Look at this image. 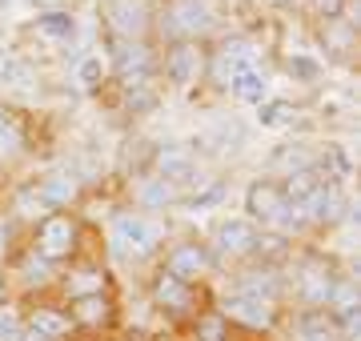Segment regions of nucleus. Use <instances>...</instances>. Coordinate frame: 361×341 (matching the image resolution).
Listing matches in <instances>:
<instances>
[{
	"label": "nucleus",
	"mask_w": 361,
	"mask_h": 341,
	"mask_svg": "<svg viewBox=\"0 0 361 341\" xmlns=\"http://www.w3.org/2000/svg\"><path fill=\"white\" fill-rule=\"evenodd\" d=\"M149 20L157 49L173 40H213L221 32V20L209 8V0H149Z\"/></svg>",
	"instance_id": "nucleus-1"
},
{
	"label": "nucleus",
	"mask_w": 361,
	"mask_h": 341,
	"mask_svg": "<svg viewBox=\"0 0 361 341\" xmlns=\"http://www.w3.org/2000/svg\"><path fill=\"white\" fill-rule=\"evenodd\" d=\"M80 237H85V221L73 209H56L28 225L25 249L37 253L40 261H49L52 269H65L80 257Z\"/></svg>",
	"instance_id": "nucleus-2"
},
{
	"label": "nucleus",
	"mask_w": 361,
	"mask_h": 341,
	"mask_svg": "<svg viewBox=\"0 0 361 341\" xmlns=\"http://www.w3.org/2000/svg\"><path fill=\"white\" fill-rule=\"evenodd\" d=\"M209 73V40H173L157 49V80L165 92L197 97Z\"/></svg>",
	"instance_id": "nucleus-3"
},
{
	"label": "nucleus",
	"mask_w": 361,
	"mask_h": 341,
	"mask_svg": "<svg viewBox=\"0 0 361 341\" xmlns=\"http://www.w3.org/2000/svg\"><path fill=\"white\" fill-rule=\"evenodd\" d=\"M341 269H337L334 257L325 253H301L293 265V273L285 277V297H293L297 309H325L334 302L337 285H341Z\"/></svg>",
	"instance_id": "nucleus-4"
},
{
	"label": "nucleus",
	"mask_w": 361,
	"mask_h": 341,
	"mask_svg": "<svg viewBox=\"0 0 361 341\" xmlns=\"http://www.w3.org/2000/svg\"><path fill=\"white\" fill-rule=\"evenodd\" d=\"M149 302L161 317L177 321V326H189L197 314H205L209 305V289L205 285H193V281H180V277L157 269L153 281H149Z\"/></svg>",
	"instance_id": "nucleus-5"
},
{
	"label": "nucleus",
	"mask_w": 361,
	"mask_h": 341,
	"mask_svg": "<svg viewBox=\"0 0 361 341\" xmlns=\"http://www.w3.org/2000/svg\"><path fill=\"white\" fill-rule=\"evenodd\" d=\"M16 40L25 44L32 56H65L77 44V13L73 8H52V13H37L28 20Z\"/></svg>",
	"instance_id": "nucleus-6"
},
{
	"label": "nucleus",
	"mask_w": 361,
	"mask_h": 341,
	"mask_svg": "<svg viewBox=\"0 0 361 341\" xmlns=\"http://www.w3.org/2000/svg\"><path fill=\"white\" fill-rule=\"evenodd\" d=\"M209 249H213L217 265H245L261 257L265 233L249 217H225V221H217V229L209 237Z\"/></svg>",
	"instance_id": "nucleus-7"
},
{
	"label": "nucleus",
	"mask_w": 361,
	"mask_h": 341,
	"mask_svg": "<svg viewBox=\"0 0 361 341\" xmlns=\"http://www.w3.org/2000/svg\"><path fill=\"white\" fill-rule=\"evenodd\" d=\"M217 314L225 317L237 333H249V337H253V333H273V329L281 326V302H269V297H257V293H245V289L221 297Z\"/></svg>",
	"instance_id": "nucleus-8"
},
{
	"label": "nucleus",
	"mask_w": 361,
	"mask_h": 341,
	"mask_svg": "<svg viewBox=\"0 0 361 341\" xmlns=\"http://www.w3.org/2000/svg\"><path fill=\"white\" fill-rule=\"evenodd\" d=\"M245 217L257 225L261 233H265V229H285V225L301 221L297 209L289 205V197H285V189H281L277 177H257V181H249V189H245Z\"/></svg>",
	"instance_id": "nucleus-9"
},
{
	"label": "nucleus",
	"mask_w": 361,
	"mask_h": 341,
	"mask_svg": "<svg viewBox=\"0 0 361 341\" xmlns=\"http://www.w3.org/2000/svg\"><path fill=\"white\" fill-rule=\"evenodd\" d=\"M157 269H165V273L180 277V281L205 285L209 277L217 273V261H213V249H209L205 237H177V241H165Z\"/></svg>",
	"instance_id": "nucleus-10"
},
{
	"label": "nucleus",
	"mask_w": 361,
	"mask_h": 341,
	"mask_svg": "<svg viewBox=\"0 0 361 341\" xmlns=\"http://www.w3.org/2000/svg\"><path fill=\"white\" fill-rule=\"evenodd\" d=\"M101 40H153L149 0H97Z\"/></svg>",
	"instance_id": "nucleus-11"
},
{
	"label": "nucleus",
	"mask_w": 361,
	"mask_h": 341,
	"mask_svg": "<svg viewBox=\"0 0 361 341\" xmlns=\"http://www.w3.org/2000/svg\"><path fill=\"white\" fill-rule=\"evenodd\" d=\"M113 245L125 257H153V253L165 249V225L149 213H116Z\"/></svg>",
	"instance_id": "nucleus-12"
},
{
	"label": "nucleus",
	"mask_w": 361,
	"mask_h": 341,
	"mask_svg": "<svg viewBox=\"0 0 361 341\" xmlns=\"http://www.w3.org/2000/svg\"><path fill=\"white\" fill-rule=\"evenodd\" d=\"M65 314L80 337H109L121 321V305H116V293H89V297L65 302Z\"/></svg>",
	"instance_id": "nucleus-13"
},
{
	"label": "nucleus",
	"mask_w": 361,
	"mask_h": 341,
	"mask_svg": "<svg viewBox=\"0 0 361 341\" xmlns=\"http://www.w3.org/2000/svg\"><path fill=\"white\" fill-rule=\"evenodd\" d=\"M313 40L329 65H345L353 68L361 56V25L349 20V16H337V20H322V25H310Z\"/></svg>",
	"instance_id": "nucleus-14"
},
{
	"label": "nucleus",
	"mask_w": 361,
	"mask_h": 341,
	"mask_svg": "<svg viewBox=\"0 0 361 341\" xmlns=\"http://www.w3.org/2000/svg\"><path fill=\"white\" fill-rule=\"evenodd\" d=\"M52 289L61 293V302L89 297V293H113V273H109L101 261H85V257H77L73 265H65V269L56 273V285Z\"/></svg>",
	"instance_id": "nucleus-15"
},
{
	"label": "nucleus",
	"mask_w": 361,
	"mask_h": 341,
	"mask_svg": "<svg viewBox=\"0 0 361 341\" xmlns=\"http://www.w3.org/2000/svg\"><path fill=\"white\" fill-rule=\"evenodd\" d=\"M20 314H25V329L37 333V337H49V341H73L77 337V329H73V321H68V314H65V302H49V297L40 293V297H32Z\"/></svg>",
	"instance_id": "nucleus-16"
},
{
	"label": "nucleus",
	"mask_w": 361,
	"mask_h": 341,
	"mask_svg": "<svg viewBox=\"0 0 361 341\" xmlns=\"http://www.w3.org/2000/svg\"><path fill=\"white\" fill-rule=\"evenodd\" d=\"M28 144H32V117L25 108L0 101V165L20 161L28 153Z\"/></svg>",
	"instance_id": "nucleus-17"
},
{
	"label": "nucleus",
	"mask_w": 361,
	"mask_h": 341,
	"mask_svg": "<svg viewBox=\"0 0 361 341\" xmlns=\"http://www.w3.org/2000/svg\"><path fill=\"white\" fill-rule=\"evenodd\" d=\"M293 341H349L329 309H293Z\"/></svg>",
	"instance_id": "nucleus-18"
},
{
	"label": "nucleus",
	"mask_w": 361,
	"mask_h": 341,
	"mask_svg": "<svg viewBox=\"0 0 361 341\" xmlns=\"http://www.w3.org/2000/svg\"><path fill=\"white\" fill-rule=\"evenodd\" d=\"M16 269H20V285L28 289V293H49L52 285H56V273H61V269H52L49 261H40L37 253H28V249H20L16 253Z\"/></svg>",
	"instance_id": "nucleus-19"
},
{
	"label": "nucleus",
	"mask_w": 361,
	"mask_h": 341,
	"mask_svg": "<svg viewBox=\"0 0 361 341\" xmlns=\"http://www.w3.org/2000/svg\"><path fill=\"white\" fill-rule=\"evenodd\" d=\"M25 237H28V225L13 209H0V269H8L16 261V253L25 249Z\"/></svg>",
	"instance_id": "nucleus-20"
},
{
	"label": "nucleus",
	"mask_w": 361,
	"mask_h": 341,
	"mask_svg": "<svg viewBox=\"0 0 361 341\" xmlns=\"http://www.w3.org/2000/svg\"><path fill=\"white\" fill-rule=\"evenodd\" d=\"M225 92H229L233 101L261 105V101L269 97V77H265V68H261V65H253V68H245V73H237V77H233V85Z\"/></svg>",
	"instance_id": "nucleus-21"
},
{
	"label": "nucleus",
	"mask_w": 361,
	"mask_h": 341,
	"mask_svg": "<svg viewBox=\"0 0 361 341\" xmlns=\"http://www.w3.org/2000/svg\"><path fill=\"white\" fill-rule=\"evenodd\" d=\"M233 333L237 329L217 314V305H209L205 314H197L189 321V341H233Z\"/></svg>",
	"instance_id": "nucleus-22"
},
{
	"label": "nucleus",
	"mask_w": 361,
	"mask_h": 341,
	"mask_svg": "<svg viewBox=\"0 0 361 341\" xmlns=\"http://www.w3.org/2000/svg\"><path fill=\"white\" fill-rule=\"evenodd\" d=\"M353 0H293V13L305 20V25H322V20H337V16L349 13Z\"/></svg>",
	"instance_id": "nucleus-23"
},
{
	"label": "nucleus",
	"mask_w": 361,
	"mask_h": 341,
	"mask_svg": "<svg viewBox=\"0 0 361 341\" xmlns=\"http://www.w3.org/2000/svg\"><path fill=\"white\" fill-rule=\"evenodd\" d=\"M297 113H301V108H297L293 101H281V97H265L257 105V120L265 129H285V125H293Z\"/></svg>",
	"instance_id": "nucleus-24"
},
{
	"label": "nucleus",
	"mask_w": 361,
	"mask_h": 341,
	"mask_svg": "<svg viewBox=\"0 0 361 341\" xmlns=\"http://www.w3.org/2000/svg\"><path fill=\"white\" fill-rule=\"evenodd\" d=\"M25 314L16 309V305H0V341H25Z\"/></svg>",
	"instance_id": "nucleus-25"
},
{
	"label": "nucleus",
	"mask_w": 361,
	"mask_h": 341,
	"mask_svg": "<svg viewBox=\"0 0 361 341\" xmlns=\"http://www.w3.org/2000/svg\"><path fill=\"white\" fill-rule=\"evenodd\" d=\"M40 13H52V8H68V0H32Z\"/></svg>",
	"instance_id": "nucleus-26"
},
{
	"label": "nucleus",
	"mask_w": 361,
	"mask_h": 341,
	"mask_svg": "<svg viewBox=\"0 0 361 341\" xmlns=\"http://www.w3.org/2000/svg\"><path fill=\"white\" fill-rule=\"evenodd\" d=\"M265 8H273V13H285V8H293V0H261Z\"/></svg>",
	"instance_id": "nucleus-27"
},
{
	"label": "nucleus",
	"mask_w": 361,
	"mask_h": 341,
	"mask_svg": "<svg viewBox=\"0 0 361 341\" xmlns=\"http://www.w3.org/2000/svg\"><path fill=\"white\" fill-rule=\"evenodd\" d=\"M25 341H49V337H37V333H25Z\"/></svg>",
	"instance_id": "nucleus-28"
},
{
	"label": "nucleus",
	"mask_w": 361,
	"mask_h": 341,
	"mask_svg": "<svg viewBox=\"0 0 361 341\" xmlns=\"http://www.w3.org/2000/svg\"><path fill=\"white\" fill-rule=\"evenodd\" d=\"M73 341H104V337H80V333H77V337H73Z\"/></svg>",
	"instance_id": "nucleus-29"
}]
</instances>
